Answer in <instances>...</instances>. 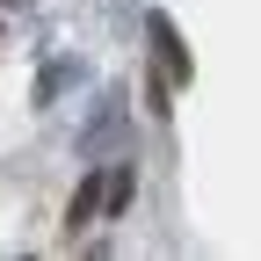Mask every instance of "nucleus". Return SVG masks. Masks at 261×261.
Masks as SVG:
<instances>
[{"label": "nucleus", "mask_w": 261, "mask_h": 261, "mask_svg": "<svg viewBox=\"0 0 261 261\" xmlns=\"http://www.w3.org/2000/svg\"><path fill=\"white\" fill-rule=\"evenodd\" d=\"M145 44H152V58H160V73H167V87H189V80H196V58H189V44H181V29H174L167 8L145 15Z\"/></svg>", "instance_id": "obj_1"}, {"label": "nucleus", "mask_w": 261, "mask_h": 261, "mask_svg": "<svg viewBox=\"0 0 261 261\" xmlns=\"http://www.w3.org/2000/svg\"><path fill=\"white\" fill-rule=\"evenodd\" d=\"M94 211H102V167H87L80 189H73V203H65V232H87Z\"/></svg>", "instance_id": "obj_2"}, {"label": "nucleus", "mask_w": 261, "mask_h": 261, "mask_svg": "<svg viewBox=\"0 0 261 261\" xmlns=\"http://www.w3.org/2000/svg\"><path fill=\"white\" fill-rule=\"evenodd\" d=\"M130 196H138V167H130V160L102 167V211H109V218H123V211H130Z\"/></svg>", "instance_id": "obj_3"}]
</instances>
